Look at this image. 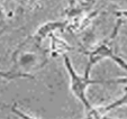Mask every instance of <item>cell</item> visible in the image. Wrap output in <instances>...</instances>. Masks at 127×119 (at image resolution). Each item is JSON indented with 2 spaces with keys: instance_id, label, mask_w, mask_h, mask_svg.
<instances>
[{
  "instance_id": "6da1fadb",
  "label": "cell",
  "mask_w": 127,
  "mask_h": 119,
  "mask_svg": "<svg viewBox=\"0 0 127 119\" xmlns=\"http://www.w3.org/2000/svg\"><path fill=\"white\" fill-rule=\"evenodd\" d=\"M64 65L65 69L67 71L70 78V90H71L72 94L77 98L78 100L84 106L86 111L90 112L92 111L94 108L91 107L90 102H89L88 95H87V90L90 86L92 84H105V83H122L125 81V79H115V80H94L90 79V74L84 73L83 75H80L73 67V64L70 61L69 56L65 55L64 56Z\"/></svg>"
},
{
  "instance_id": "7a4b0ae2",
  "label": "cell",
  "mask_w": 127,
  "mask_h": 119,
  "mask_svg": "<svg viewBox=\"0 0 127 119\" xmlns=\"http://www.w3.org/2000/svg\"><path fill=\"white\" fill-rule=\"evenodd\" d=\"M103 59L113 60L114 62L117 63L122 69L127 70V63L126 62H124L120 57L116 56V55L114 54V52L111 51V48H109L106 45H101L90 53V55H89V62H88V64H87V67H86V73L90 74V71H91L92 67Z\"/></svg>"
},
{
  "instance_id": "3957f363",
  "label": "cell",
  "mask_w": 127,
  "mask_h": 119,
  "mask_svg": "<svg viewBox=\"0 0 127 119\" xmlns=\"http://www.w3.org/2000/svg\"><path fill=\"white\" fill-rule=\"evenodd\" d=\"M38 65V55L34 52L24 51L20 52L17 57V66L22 71L29 72Z\"/></svg>"
},
{
  "instance_id": "277c9868",
  "label": "cell",
  "mask_w": 127,
  "mask_h": 119,
  "mask_svg": "<svg viewBox=\"0 0 127 119\" xmlns=\"http://www.w3.org/2000/svg\"><path fill=\"white\" fill-rule=\"evenodd\" d=\"M64 28V24L60 22H50L44 24L38 30L36 31L35 37L37 38V41H43L44 38H46L48 35H51L52 33H54L55 30H61Z\"/></svg>"
},
{
  "instance_id": "5b68a950",
  "label": "cell",
  "mask_w": 127,
  "mask_h": 119,
  "mask_svg": "<svg viewBox=\"0 0 127 119\" xmlns=\"http://www.w3.org/2000/svg\"><path fill=\"white\" fill-rule=\"evenodd\" d=\"M123 106H127V92L125 93L123 97H120L119 99H117L116 101H114V102H111L109 106H107V107L102 108L101 110H99V111H103V112H109L111 111L113 109H116V108H119V107H123Z\"/></svg>"
},
{
  "instance_id": "8992f818",
  "label": "cell",
  "mask_w": 127,
  "mask_h": 119,
  "mask_svg": "<svg viewBox=\"0 0 127 119\" xmlns=\"http://www.w3.org/2000/svg\"><path fill=\"white\" fill-rule=\"evenodd\" d=\"M123 36H124V38H125V41L127 42V26L125 27L124 29H123Z\"/></svg>"
},
{
  "instance_id": "52a82bcc",
  "label": "cell",
  "mask_w": 127,
  "mask_h": 119,
  "mask_svg": "<svg viewBox=\"0 0 127 119\" xmlns=\"http://www.w3.org/2000/svg\"><path fill=\"white\" fill-rule=\"evenodd\" d=\"M3 18V10H2V8L0 7V20Z\"/></svg>"
},
{
  "instance_id": "ba28073f",
  "label": "cell",
  "mask_w": 127,
  "mask_h": 119,
  "mask_svg": "<svg viewBox=\"0 0 127 119\" xmlns=\"http://www.w3.org/2000/svg\"><path fill=\"white\" fill-rule=\"evenodd\" d=\"M114 2H119V3H123L125 2V1H127V0H113Z\"/></svg>"
}]
</instances>
